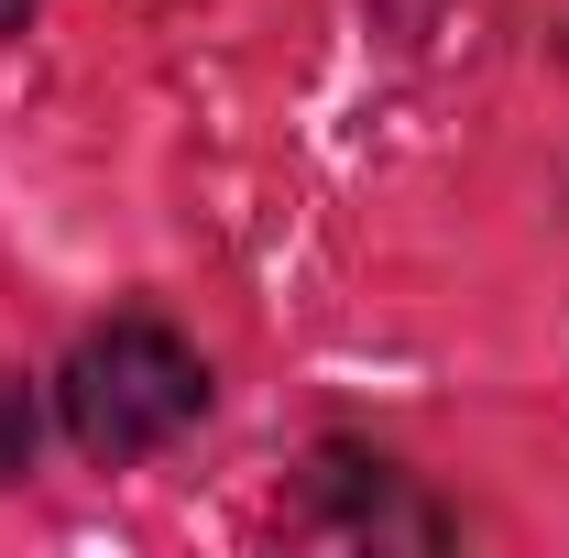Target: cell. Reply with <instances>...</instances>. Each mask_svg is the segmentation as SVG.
Returning a JSON list of instances; mask_svg holds the SVG:
<instances>
[{
  "mask_svg": "<svg viewBox=\"0 0 569 558\" xmlns=\"http://www.w3.org/2000/svg\"><path fill=\"white\" fill-rule=\"evenodd\" d=\"M56 417H67L77 460L99 471H132L153 449H176L187 427L209 417V361L176 340L164 318H110L67 350L56 372Z\"/></svg>",
  "mask_w": 569,
  "mask_h": 558,
  "instance_id": "1",
  "label": "cell"
},
{
  "mask_svg": "<svg viewBox=\"0 0 569 558\" xmlns=\"http://www.w3.org/2000/svg\"><path fill=\"white\" fill-rule=\"evenodd\" d=\"M318 526L329 537H406V548H438L449 537V515L438 504H417L406 492V471L395 460H372V449H318Z\"/></svg>",
  "mask_w": 569,
  "mask_h": 558,
  "instance_id": "2",
  "label": "cell"
},
{
  "mask_svg": "<svg viewBox=\"0 0 569 558\" xmlns=\"http://www.w3.org/2000/svg\"><path fill=\"white\" fill-rule=\"evenodd\" d=\"M33 438H44V417H33V383L0 361V482H22V471H33Z\"/></svg>",
  "mask_w": 569,
  "mask_h": 558,
  "instance_id": "3",
  "label": "cell"
},
{
  "mask_svg": "<svg viewBox=\"0 0 569 558\" xmlns=\"http://www.w3.org/2000/svg\"><path fill=\"white\" fill-rule=\"evenodd\" d=\"M22 22H33V0H0V33H22Z\"/></svg>",
  "mask_w": 569,
  "mask_h": 558,
  "instance_id": "4",
  "label": "cell"
}]
</instances>
